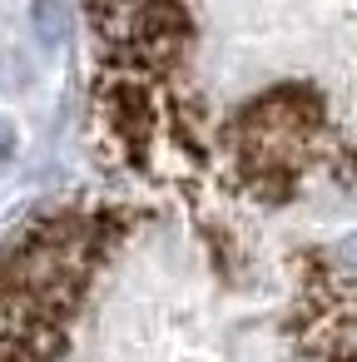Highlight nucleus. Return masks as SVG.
<instances>
[{
  "label": "nucleus",
  "instance_id": "nucleus-1",
  "mask_svg": "<svg viewBox=\"0 0 357 362\" xmlns=\"http://www.w3.org/2000/svg\"><path fill=\"white\" fill-rule=\"evenodd\" d=\"M90 149L129 184L253 223L352 194V6L90 11Z\"/></svg>",
  "mask_w": 357,
  "mask_h": 362
},
{
  "label": "nucleus",
  "instance_id": "nucleus-2",
  "mask_svg": "<svg viewBox=\"0 0 357 362\" xmlns=\"http://www.w3.org/2000/svg\"><path fill=\"white\" fill-rule=\"evenodd\" d=\"M0 362H352V263L154 194L65 199L0 253Z\"/></svg>",
  "mask_w": 357,
  "mask_h": 362
}]
</instances>
